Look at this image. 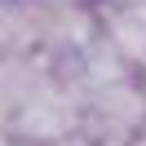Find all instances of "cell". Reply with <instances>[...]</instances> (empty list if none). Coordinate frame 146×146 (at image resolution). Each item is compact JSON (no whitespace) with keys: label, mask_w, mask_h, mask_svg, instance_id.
<instances>
[{"label":"cell","mask_w":146,"mask_h":146,"mask_svg":"<svg viewBox=\"0 0 146 146\" xmlns=\"http://www.w3.org/2000/svg\"><path fill=\"white\" fill-rule=\"evenodd\" d=\"M84 137L98 146H133L146 133V89L137 75L102 84L84 98Z\"/></svg>","instance_id":"cell-1"},{"label":"cell","mask_w":146,"mask_h":146,"mask_svg":"<svg viewBox=\"0 0 146 146\" xmlns=\"http://www.w3.org/2000/svg\"><path fill=\"white\" fill-rule=\"evenodd\" d=\"M44 0H0V58H44Z\"/></svg>","instance_id":"cell-2"},{"label":"cell","mask_w":146,"mask_h":146,"mask_svg":"<svg viewBox=\"0 0 146 146\" xmlns=\"http://www.w3.org/2000/svg\"><path fill=\"white\" fill-rule=\"evenodd\" d=\"M98 27L133 66L146 62V5H106L98 13Z\"/></svg>","instance_id":"cell-3"},{"label":"cell","mask_w":146,"mask_h":146,"mask_svg":"<svg viewBox=\"0 0 146 146\" xmlns=\"http://www.w3.org/2000/svg\"><path fill=\"white\" fill-rule=\"evenodd\" d=\"M44 5H84V0H44Z\"/></svg>","instance_id":"cell-4"},{"label":"cell","mask_w":146,"mask_h":146,"mask_svg":"<svg viewBox=\"0 0 146 146\" xmlns=\"http://www.w3.org/2000/svg\"><path fill=\"white\" fill-rule=\"evenodd\" d=\"M137 80H142V89H146V62H142V66H137Z\"/></svg>","instance_id":"cell-5"},{"label":"cell","mask_w":146,"mask_h":146,"mask_svg":"<svg viewBox=\"0 0 146 146\" xmlns=\"http://www.w3.org/2000/svg\"><path fill=\"white\" fill-rule=\"evenodd\" d=\"M111 5H146V0H111Z\"/></svg>","instance_id":"cell-6"},{"label":"cell","mask_w":146,"mask_h":146,"mask_svg":"<svg viewBox=\"0 0 146 146\" xmlns=\"http://www.w3.org/2000/svg\"><path fill=\"white\" fill-rule=\"evenodd\" d=\"M0 146H13V142H9V137H5V124H0Z\"/></svg>","instance_id":"cell-7"}]
</instances>
